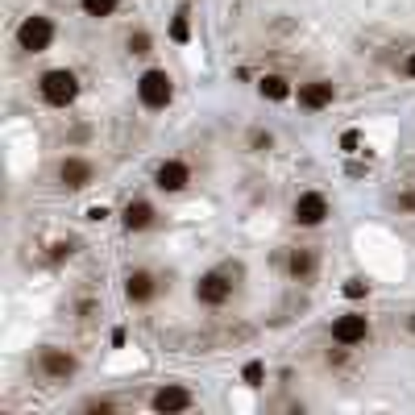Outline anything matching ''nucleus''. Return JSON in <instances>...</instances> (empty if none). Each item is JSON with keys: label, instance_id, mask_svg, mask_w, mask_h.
Masks as SVG:
<instances>
[{"label": "nucleus", "instance_id": "obj_1", "mask_svg": "<svg viewBox=\"0 0 415 415\" xmlns=\"http://www.w3.org/2000/svg\"><path fill=\"white\" fill-rule=\"evenodd\" d=\"M237 278H241V266H216L208 274H199L196 283V303L199 308H224L233 295H237Z\"/></svg>", "mask_w": 415, "mask_h": 415}, {"label": "nucleus", "instance_id": "obj_2", "mask_svg": "<svg viewBox=\"0 0 415 415\" xmlns=\"http://www.w3.org/2000/svg\"><path fill=\"white\" fill-rule=\"evenodd\" d=\"M38 96L42 104L50 108H71L75 100H79V75L71 67H50L42 79H38Z\"/></svg>", "mask_w": 415, "mask_h": 415}, {"label": "nucleus", "instance_id": "obj_3", "mask_svg": "<svg viewBox=\"0 0 415 415\" xmlns=\"http://www.w3.org/2000/svg\"><path fill=\"white\" fill-rule=\"evenodd\" d=\"M137 100H142V108H146V112H162V108H171V100H174L171 71L149 67V71L137 75Z\"/></svg>", "mask_w": 415, "mask_h": 415}, {"label": "nucleus", "instance_id": "obj_4", "mask_svg": "<svg viewBox=\"0 0 415 415\" xmlns=\"http://www.w3.org/2000/svg\"><path fill=\"white\" fill-rule=\"evenodd\" d=\"M54 21H50L46 13H29V17H21V25H17V50L21 54H42V50H50V42H54Z\"/></svg>", "mask_w": 415, "mask_h": 415}, {"label": "nucleus", "instance_id": "obj_5", "mask_svg": "<svg viewBox=\"0 0 415 415\" xmlns=\"http://www.w3.org/2000/svg\"><path fill=\"white\" fill-rule=\"evenodd\" d=\"M38 374H42L46 382H71L75 374H79V357H75L71 349L42 345V349H38Z\"/></svg>", "mask_w": 415, "mask_h": 415}, {"label": "nucleus", "instance_id": "obj_6", "mask_svg": "<svg viewBox=\"0 0 415 415\" xmlns=\"http://www.w3.org/2000/svg\"><path fill=\"white\" fill-rule=\"evenodd\" d=\"M328 216H332V204H328L324 191H299V196H295L291 220L299 228H320V224H328Z\"/></svg>", "mask_w": 415, "mask_h": 415}, {"label": "nucleus", "instance_id": "obj_7", "mask_svg": "<svg viewBox=\"0 0 415 415\" xmlns=\"http://www.w3.org/2000/svg\"><path fill=\"white\" fill-rule=\"evenodd\" d=\"M369 316L366 312H345V316L332 320V341L341 345V349H357V345L369 341Z\"/></svg>", "mask_w": 415, "mask_h": 415}, {"label": "nucleus", "instance_id": "obj_8", "mask_svg": "<svg viewBox=\"0 0 415 415\" xmlns=\"http://www.w3.org/2000/svg\"><path fill=\"white\" fill-rule=\"evenodd\" d=\"M54 179H58L67 191H83L88 183H96V162H92V158H79V154H67V158L54 167Z\"/></svg>", "mask_w": 415, "mask_h": 415}, {"label": "nucleus", "instance_id": "obj_9", "mask_svg": "<svg viewBox=\"0 0 415 415\" xmlns=\"http://www.w3.org/2000/svg\"><path fill=\"white\" fill-rule=\"evenodd\" d=\"M187 183H191V167H187L183 158H167V162H158V167H154V187H158V191H167V196L187 191Z\"/></svg>", "mask_w": 415, "mask_h": 415}, {"label": "nucleus", "instance_id": "obj_10", "mask_svg": "<svg viewBox=\"0 0 415 415\" xmlns=\"http://www.w3.org/2000/svg\"><path fill=\"white\" fill-rule=\"evenodd\" d=\"M149 407L158 415H179V411H191V407H196V394L187 391V387H179V382H167V387L154 391Z\"/></svg>", "mask_w": 415, "mask_h": 415}, {"label": "nucleus", "instance_id": "obj_11", "mask_svg": "<svg viewBox=\"0 0 415 415\" xmlns=\"http://www.w3.org/2000/svg\"><path fill=\"white\" fill-rule=\"evenodd\" d=\"M320 270V249L316 245H295L291 253H287V274H291V283H312Z\"/></svg>", "mask_w": 415, "mask_h": 415}, {"label": "nucleus", "instance_id": "obj_12", "mask_svg": "<svg viewBox=\"0 0 415 415\" xmlns=\"http://www.w3.org/2000/svg\"><path fill=\"white\" fill-rule=\"evenodd\" d=\"M154 295H158V278H154L149 270H129V274H125V299H129L133 308L154 303Z\"/></svg>", "mask_w": 415, "mask_h": 415}, {"label": "nucleus", "instance_id": "obj_13", "mask_svg": "<svg viewBox=\"0 0 415 415\" xmlns=\"http://www.w3.org/2000/svg\"><path fill=\"white\" fill-rule=\"evenodd\" d=\"M299 104L308 108V112H320V108H328L332 100H337V83L332 79H308V83H299Z\"/></svg>", "mask_w": 415, "mask_h": 415}, {"label": "nucleus", "instance_id": "obj_14", "mask_svg": "<svg viewBox=\"0 0 415 415\" xmlns=\"http://www.w3.org/2000/svg\"><path fill=\"white\" fill-rule=\"evenodd\" d=\"M121 224H125V233H146V228L158 224V208L149 199H129L121 208Z\"/></svg>", "mask_w": 415, "mask_h": 415}, {"label": "nucleus", "instance_id": "obj_15", "mask_svg": "<svg viewBox=\"0 0 415 415\" xmlns=\"http://www.w3.org/2000/svg\"><path fill=\"white\" fill-rule=\"evenodd\" d=\"M258 96H262V100H274V104H283V100L291 96V79H287V75H262Z\"/></svg>", "mask_w": 415, "mask_h": 415}, {"label": "nucleus", "instance_id": "obj_16", "mask_svg": "<svg viewBox=\"0 0 415 415\" xmlns=\"http://www.w3.org/2000/svg\"><path fill=\"white\" fill-rule=\"evenodd\" d=\"M79 9H83V17H92V21H108V17L121 9V0H79Z\"/></svg>", "mask_w": 415, "mask_h": 415}, {"label": "nucleus", "instance_id": "obj_17", "mask_svg": "<svg viewBox=\"0 0 415 415\" xmlns=\"http://www.w3.org/2000/svg\"><path fill=\"white\" fill-rule=\"evenodd\" d=\"M125 50L142 58V54H149V50H154V38H149L146 29H129V38H125Z\"/></svg>", "mask_w": 415, "mask_h": 415}, {"label": "nucleus", "instance_id": "obj_18", "mask_svg": "<svg viewBox=\"0 0 415 415\" xmlns=\"http://www.w3.org/2000/svg\"><path fill=\"white\" fill-rule=\"evenodd\" d=\"M270 146H274V133H266V129H253L249 133V149L253 154H270Z\"/></svg>", "mask_w": 415, "mask_h": 415}, {"label": "nucleus", "instance_id": "obj_19", "mask_svg": "<svg viewBox=\"0 0 415 415\" xmlns=\"http://www.w3.org/2000/svg\"><path fill=\"white\" fill-rule=\"evenodd\" d=\"M241 378H245V387H262V378H266V366H262V362H249V366L241 369Z\"/></svg>", "mask_w": 415, "mask_h": 415}, {"label": "nucleus", "instance_id": "obj_20", "mask_svg": "<svg viewBox=\"0 0 415 415\" xmlns=\"http://www.w3.org/2000/svg\"><path fill=\"white\" fill-rule=\"evenodd\" d=\"M187 33H191V25H187V13H179L171 21V38L174 42H187Z\"/></svg>", "mask_w": 415, "mask_h": 415}, {"label": "nucleus", "instance_id": "obj_21", "mask_svg": "<svg viewBox=\"0 0 415 415\" xmlns=\"http://www.w3.org/2000/svg\"><path fill=\"white\" fill-rule=\"evenodd\" d=\"M345 295H349V299H366L369 283H366V278H349V283H345Z\"/></svg>", "mask_w": 415, "mask_h": 415}, {"label": "nucleus", "instance_id": "obj_22", "mask_svg": "<svg viewBox=\"0 0 415 415\" xmlns=\"http://www.w3.org/2000/svg\"><path fill=\"white\" fill-rule=\"evenodd\" d=\"M75 249H79V241H75V237H67V241H54V253H50V258H54V262H63V258H71Z\"/></svg>", "mask_w": 415, "mask_h": 415}, {"label": "nucleus", "instance_id": "obj_23", "mask_svg": "<svg viewBox=\"0 0 415 415\" xmlns=\"http://www.w3.org/2000/svg\"><path fill=\"white\" fill-rule=\"evenodd\" d=\"M394 212H415V191H407V196L394 199Z\"/></svg>", "mask_w": 415, "mask_h": 415}, {"label": "nucleus", "instance_id": "obj_24", "mask_svg": "<svg viewBox=\"0 0 415 415\" xmlns=\"http://www.w3.org/2000/svg\"><path fill=\"white\" fill-rule=\"evenodd\" d=\"M83 411H112V403H108V399H88V403H83Z\"/></svg>", "mask_w": 415, "mask_h": 415}, {"label": "nucleus", "instance_id": "obj_25", "mask_svg": "<svg viewBox=\"0 0 415 415\" xmlns=\"http://www.w3.org/2000/svg\"><path fill=\"white\" fill-rule=\"evenodd\" d=\"M403 75H407V79H415V50L403 58Z\"/></svg>", "mask_w": 415, "mask_h": 415}, {"label": "nucleus", "instance_id": "obj_26", "mask_svg": "<svg viewBox=\"0 0 415 415\" xmlns=\"http://www.w3.org/2000/svg\"><path fill=\"white\" fill-rule=\"evenodd\" d=\"M403 324H407V332L415 337V312H407V320H403Z\"/></svg>", "mask_w": 415, "mask_h": 415}]
</instances>
